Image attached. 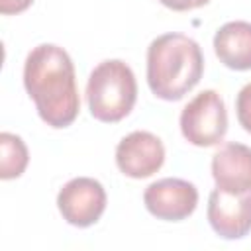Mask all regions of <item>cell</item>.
Masks as SVG:
<instances>
[{"label": "cell", "mask_w": 251, "mask_h": 251, "mask_svg": "<svg viewBox=\"0 0 251 251\" xmlns=\"http://www.w3.org/2000/svg\"><path fill=\"white\" fill-rule=\"evenodd\" d=\"M24 86L47 126L67 127L76 120L80 98L75 65L63 47L53 43L33 47L24 65Z\"/></svg>", "instance_id": "obj_1"}, {"label": "cell", "mask_w": 251, "mask_h": 251, "mask_svg": "<svg viewBox=\"0 0 251 251\" xmlns=\"http://www.w3.org/2000/svg\"><path fill=\"white\" fill-rule=\"evenodd\" d=\"M200 45L182 33H165L147 47V84L161 100H180L202 78Z\"/></svg>", "instance_id": "obj_2"}, {"label": "cell", "mask_w": 251, "mask_h": 251, "mask_svg": "<svg viewBox=\"0 0 251 251\" xmlns=\"http://www.w3.org/2000/svg\"><path fill=\"white\" fill-rule=\"evenodd\" d=\"M86 100L90 114L106 124L124 120L137 100L135 75L120 59L102 61L88 76Z\"/></svg>", "instance_id": "obj_3"}, {"label": "cell", "mask_w": 251, "mask_h": 251, "mask_svg": "<svg viewBox=\"0 0 251 251\" xmlns=\"http://www.w3.org/2000/svg\"><path fill=\"white\" fill-rule=\"evenodd\" d=\"M180 131L196 147L218 145L227 131V112L216 90H202L180 112Z\"/></svg>", "instance_id": "obj_4"}, {"label": "cell", "mask_w": 251, "mask_h": 251, "mask_svg": "<svg viewBox=\"0 0 251 251\" xmlns=\"http://www.w3.org/2000/svg\"><path fill=\"white\" fill-rule=\"evenodd\" d=\"M57 208L71 226L88 227L96 224L106 210V190L90 176H76L59 190Z\"/></svg>", "instance_id": "obj_5"}, {"label": "cell", "mask_w": 251, "mask_h": 251, "mask_svg": "<svg viewBox=\"0 0 251 251\" xmlns=\"http://www.w3.org/2000/svg\"><path fill=\"white\" fill-rule=\"evenodd\" d=\"M145 208L159 220L178 222L188 218L198 204V190L182 178H161L143 192Z\"/></svg>", "instance_id": "obj_6"}, {"label": "cell", "mask_w": 251, "mask_h": 251, "mask_svg": "<svg viewBox=\"0 0 251 251\" xmlns=\"http://www.w3.org/2000/svg\"><path fill=\"white\" fill-rule=\"evenodd\" d=\"M165 163V147L151 131H131L116 147L118 169L131 178H147Z\"/></svg>", "instance_id": "obj_7"}, {"label": "cell", "mask_w": 251, "mask_h": 251, "mask_svg": "<svg viewBox=\"0 0 251 251\" xmlns=\"http://www.w3.org/2000/svg\"><path fill=\"white\" fill-rule=\"evenodd\" d=\"M208 222L224 239H241L251 231V190L241 194L212 190L208 198Z\"/></svg>", "instance_id": "obj_8"}, {"label": "cell", "mask_w": 251, "mask_h": 251, "mask_svg": "<svg viewBox=\"0 0 251 251\" xmlns=\"http://www.w3.org/2000/svg\"><path fill=\"white\" fill-rule=\"evenodd\" d=\"M212 176L216 188L231 194L251 190V147L243 143H224L212 157Z\"/></svg>", "instance_id": "obj_9"}, {"label": "cell", "mask_w": 251, "mask_h": 251, "mask_svg": "<svg viewBox=\"0 0 251 251\" xmlns=\"http://www.w3.org/2000/svg\"><path fill=\"white\" fill-rule=\"evenodd\" d=\"M214 51L233 71L251 69V24L241 20L224 24L214 35Z\"/></svg>", "instance_id": "obj_10"}, {"label": "cell", "mask_w": 251, "mask_h": 251, "mask_svg": "<svg viewBox=\"0 0 251 251\" xmlns=\"http://www.w3.org/2000/svg\"><path fill=\"white\" fill-rule=\"evenodd\" d=\"M0 149H2V157H0V178L10 180V178H18L25 167H27V147L22 141V137L14 135V133H0Z\"/></svg>", "instance_id": "obj_11"}, {"label": "cell", "mask_w": 251, "mask_h": 251, "mask_svg": "<svg viewBox=\"0 0 251 251\" xmlns=\"http://www.w3.org/2000/svg\"><path fill=\"white\" fill-rule=\"evenodd\" d=\"M235 110H237V120L241 127L251 133V82L239 90L235 100Z\"/></svg>", "instance_id": "obj_12"}, {"label": "cell", "mask_w": 251, "mask_h": 251, "mask_svg": "<svg viewBox=\"0 0 251 251\" xmlns=\"http://www.w3.org/2000/svg\"><path fill=\"white\" fill-rule=\"evenodd\" d=\"M163 6L171 8V10H176V12H184V10H194V8H200L204 4H208L210 0H159Z\"/></svg>", "instance_id": "obj_13"}, {"label": "cell", "mask_w": 251, "mask_h": 251, "mask_svg": "<svg viewBox=\"0 0 251 251\" xmlns=\"http://www.w3.org/2000/svg\"><path fill=\"white\" fill-rule=\"evenodd\" d=\"M33 0H0V12L4 16H10V14H20L24 12Z\"/></svg>", "instance_id": "obj_14"}]
</instances>
